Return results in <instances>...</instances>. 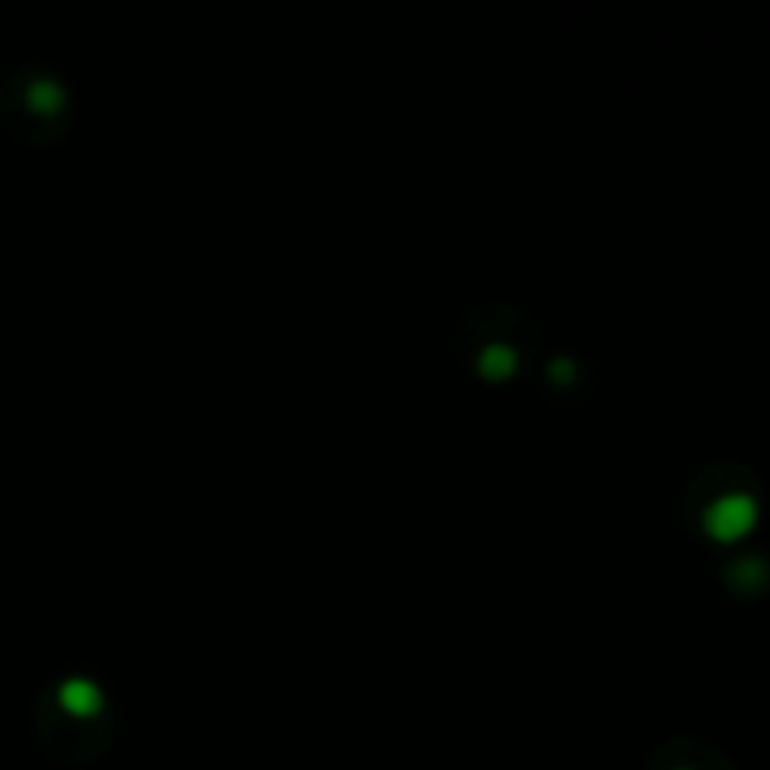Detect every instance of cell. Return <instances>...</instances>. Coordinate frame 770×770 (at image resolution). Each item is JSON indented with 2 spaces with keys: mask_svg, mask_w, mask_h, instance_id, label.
I'll return each instance as SVG.
<instances>
[{
  "mask_svg": "<svg viewBox=\"0 0 770 770\" xmlns=\"http://www.w3.org/2000/svg\"><path fill=\"white\" fill-rule=\"evenodd\" d=\"M707 534H714L718 541H733L740 534H748L755 523V500L748 493H729L722 500H714L703 515Z\"/></svg>",
  "mask_w": 770,
  "mask_h": 770,
  "instance_id": "cell-1",
  "label": "cell"
}]
</instances>
